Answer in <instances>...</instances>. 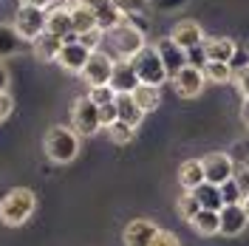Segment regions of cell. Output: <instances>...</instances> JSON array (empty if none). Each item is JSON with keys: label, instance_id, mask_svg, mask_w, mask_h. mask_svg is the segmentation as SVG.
Masks as SVG:
<instances>
[{"label": "cell", "instance_id": "cell-44", "mask_svg": "<svg viewBox=\"0 0 249 246\" xmlns=\"http://www.w3.org/2000/svg\"><path fill=\"white\" fill-rule=\"evenodd\" d=\"M241 122L249 127V96L244 99V105H241Z\"/></svg>", "mask_w": 249, "mask_h": 246}, {"label": "cell", "instance_id": "cell-17", "mask_svg": "<svg viewBox=\"0 0 249 246\" xmlns=\"http://www.w3.org/2000/svg\"><path fill=\"white\" fill-rule=\"evenodd\" d=\"M91 57V51L82 46V43H62V51L57 62H60L65 71H74V74H82V68H85V62Z\"/></svg>", "mask_w": 249, "mask_h": 246}, {"label": "cell", "instance_id": "cell-3", "mask_svg": "<svg viewBox=\"0 0 249 246\" xmlns=\"http://www.w3.org/2000/svg\"><path fill=\"white\" fill-rule=\"evenodd\" d=\"M108 37H110V43H113V51H116L119 60H133L142 48L147 46V43H144V29L136 26L130 17H124Z\"/></svg>", "mask_w": 249, "mask_h": 246}, {"label": "cell", "instance_id": "cell-24", "mask_svg": "<svg viewBox=\"0 0 249 246\" xmlns=\"http://www.w3.org/2000/svg\"><path fill=\"white\" fill-rule=\"evenodd\" d=\"M34 54L40 57V60H46V62H51V60H57L60 57V51H62V40L57 37V34H51V31H43L34 43Z\"/></svg>", "mask_w": 249, "mask_h": 246}, {"label": "cell", "instance_id": "cell-15", "mask_svg": "<svg viewBox=\"0 0 249 246\" xmlns=\"http://www.w3.org/2000/svg\"><path fill=\"white\" fill-rule=\"evenodd\" d=\"M110 88L116 93H133L139 88V77L130 60H116L113 62V77H110Z\"/></svg>", "mask_w": 249, "mask_h": 246}, {"label": "cell", "instance_id": "cell-14", "mask_svg": "<svg viewBox=\"0 0 249 246\" xmlns=\"http://www.w3.org/2000/svg\"><path fill=\"white\" fill-rule=\"evenodd\" d=\"M218 215H221V235H227V238H238L249 224L244 204H227Z\"/></svg>", "mask_w": 249, "mask_h": 246}, {"label": "cell", "instance_id": "cell-29", "mask_svg": "<svg viewBox=\"0 0 249 246\" xmlns=\"http://www.w3.org/2000/svg\"><path fill=\"white\" fill-rule=\"evenodd\" d=\"M108 136L110 141H116V144H130L133 139H136V127H130V124L124 122H116L108 127Z\"/></svg>", "mask_w": 249, "mask_h": 246}, {"label": "cell", "instance_id": "cell-43", "mask_svg": "<svg viewBox=\"0 0 249 246\" xmlns=\"http://www.w3.org/2000/svg\"><path fill=\"white\" fill-rule=\"evenodd\" d=\"M6 88H9V71H6L3 62H0V93H6Z\"/></svg>", "mask_w": 249, "mask_h": 246}, {"label": "cell", "instance_id": "cell-18", "mask_svg": "<svg viewBox=\"0 0 249 246\" xmlns=\"http://www.w3.org/2000/svg\"><path fill=\"white\" fill-rule=\"evenodd\" d=\"M46 31L57 34L60 40H65L71 31H74V23H71V9L68 6H51L48 9V17H46Z\"/></svg>", "mask_w": 249, "mask_h": 246}, {"label": "cell", "instance_id": "cell-2", "mask_svg": "<svg viewBox=\"0 0 249 246\" xmlns=\"http://www.w3.org/2000/svg\"><path fill=\"white\" fill-rule=\"evenodd\" d=\"M43 150L54 164H71L79 156V136L65 124H54L43 139Z\"/></svg>", "mask_w": 249, "mask_h": 246}, {"label": "cell", "instance_id": "cell-21", "mask_svg": "<svg viewBox=\"0 0 249 246\" xmlns=\"http://www.w3.org/2000/svg\"><path fill=\"white\" fill-rule=\"evenodd\" d=\"M133 96V102L139 105V110L147 116V113H153V110H159V105H161V88H156V85H144V82H139V88L130 93Z\"/></svg>", "mask_w": 249, "mask_h": 246}, {"label": "cell", "instance_id": "cell-11", "mask_svg": "<svg viewBox=\"0 0 249 246\" xmlns=\"http://www.w3.org/2000/svg\"><path fill=\"white\" fill-rule=\"evenodd\" d=\"M159 227H156L153 221H147V218H133L122 232V241L124 246H153V238Z\"/></svg>", "mask_w": 249, "mask_h": 246}, {"label": "cell", "instance_id": "cell-30", "mask_svg": "<svg viewBox=\"0 0 249 246\" xmlns=\"http://www.w3.org/2000/svg\"><path fill=\"white\" fill-rule=\"evenodd\" d=\"M235 184L241 187L244 198H249V158H235V173H232Z\"/></svg>", "mask_w": 249, "mask_h": 246}, {"label": "cell", "instance_id": "cell-32", "mask_svg": "<svg viewBox=\"0 0 249 246\" xmlns=\"http://www.w3.org/2000/svg\"><path fill=\"white\" fill-rule=\"evenodd\" d=\"M221 198H224V207L227 204H244V193H241V187L235 184V178H230L227 184H221Z\"/></svg>", "mask_w": 249, "mask_h": 246}, {"label": "cell", "instance_id": "cell-9", "mask_svg": "<svg viewBox=\"0 0 249 246\" xmlns=\"http://www.w3.org/2000/svg\"><path fill=\"white\" fill-rule=\"evenodd\" d=\"M156 51H159V57L164 62V68H167V77H176L181 68H187V51L178 43H173L170 37H161L159 43H156Z\"/></svg>", "mask_w": 249, "mask_h": 246}, {"label": "cell", "instance_id": "cell-38", "mask_svg": "<svg viewBox=\"0 0 249 246\" xmlns=\"http://www.w3.org/2000/svg\"><path fill=\"white\" fill-rule=\"evenodd\" d=\"M15 37L17 34H12V29H3L0 26V54H9L15 48Z\"/></svg>", "mask_w": 249, "mask_h": 246}, {"label": "cell", "instance_id": "cell-20", "mask_svg": "<svg viewBox=\"0 0 249 246\" xmlns=\"http://www.w3.org/2000/svg\"><path fill=\"white\" fill-rule=\"evenodd\" d=\"M113 105H116V113H119V122L130 124V127H139V124H142L144 113L139 110V105L133 102V96H130V93H116Z\"/></svg>", "mask_w": 249, "mask_h": 246}, {"label": "cell", "instance_id": "cell-23", "mask_svg": "<svg viewBox=\"0 0 249 246\" xmlns=\"http://www.w3.org/2000/svg\"><path fill=\"white\" fill-rule=\"evenodd\" d=\"M190 195L201 204V210H215V212H221V210H224V198H221V187H218V184L204 181V184L196 187Z\"/></svg>", "mask_w": 249, "mask_h": 246}, {"label": "cell", "instance_id": "cell-39", "mask_svg": "<svg viewBox=\"0 0 249 246\" xmlns=\"http://www.w3.org/2000/svg\"><path fill=\"white\" fill-rule=\"evenodd\" d=\"M230 65H232V71L247 68V65H249V51H247V48L238 46V51H235V57H232V62H230Z\"/></svg>", "mask_w": 249, "mask_h": 246}, {"label": "cell", "instance_id": "cell-36", "mask_svg": "<svg viewBox=\"0 0 249 246\" xmlns=\"http://www.w3.org/2000/svg\"><path fill=\"white\" fill-rule=\"evenodd\" d=\"M153 246H181L178 235L176 232H167V229H159L153 238Z\"/></svg>", "mask_w": 249, "mask_h": 246}, {"label": "cell", "instance_id": "cell-27", "mask_svg": "<svg viewBox=\"0 0 249 246\" xmlns=\"http://www.w3.org/2000/svg\"><path fill=\"white\" fill-rule=\"evenodd\" d=\"M113 6L119 9L122 17H130V20L150 12V0H113Z\"/></svg>", "mask_w": 249, "mask_h": 246}, {"label": "cell", "instance_id": "cell-46", "mask_svg": "<svg viewBox=\"0 0 249 246\" xmlns=\"http://www.w3.org/2000/svg\"><path fill=\"white\" fill-rule=\"evenodd\" d=\"M244 212H247V218H249V198H244Z\"/></svg>", "mask_w": 249, "mask_h": 246}, {"label": "cell", "instance_id": "cell-6", "mask_svg": "<svg viewBox=\"0 0 249 246\" xmlns=\"http://www.w3.org/2000/svg\"><path fill=\"white\" fill-rule=\"evenodd\" d=\"M46 17H48V12H43V9H34V6H17L15 17H12V31H15L20 40L34 43V40L46 31Z\"/></svg>", "mask_w": 249, "mask_h": 246}, {"label": "cell", "instance_id": "cell-4", "mask_svg": "<svg viewBox=\"0 0 249 246\" xmlns=\"http://www.w3.org/2000/svg\"><path fill=\"white\" fill-rule=\"evenodd\" d=\"M130 62H133V68H136L139 82H144V85H156V88H161V85L170 79L167 77L164 62H161L159 51H156V46H144Z\"/></svg>", "mask_w": 249, "mask_h": 246}, {"label": "cell", "instance_id": "cell-31", "mask_svg": "<svg viewBox=\"0 0 249 246\" xmlns=\"http://www.w3.org/2000/svg\"><path fill=\"white\" fill-rule=\"evenodd\" d=\"M88 99H91L96 108H102V105H110L113 99H116V91L110 88V85H99V88H88V93H85Z\"/></svg>", "mask_w": 249, "mask_h": 246}, {"label": "cell", "instance_id": "cell-19", "mask_svg": "<svg viewBox=\"0 0 249 246\" xmlns=\"http://www.w3.org/2000/svg\"><path fill=\"white\" fill-rule=\"evenodd\" d=\"M178 181H181V187H184V193H193L196 187H201L204 181H207L201 158H190V161H184V164L178 167Z\"/></svg>", "mask_w": 249, "mask_h": 246}, {"label": "cell", "instance_id": "cell-8", "mask_svg": "<svg viewBox=\"0 0 249 246\" xmlns=\"http://www.w3.org/2000/svg\"><path fill=\"white\" fill-rule=\"evenodd\" d=\"M204 164V176H207V181L210 184H227L230 178H232L235 173V158L230 153H224V150H213V153H207L201 158Z\"/></svg>", "mask_w": 249, "mask_h": 246}, {"label": "cell", "instance_id": "cell-28", "mask_svg": "<svg viewBox=\"0 0 249 246\" xmlns=\"http://www.w3.org/2000/svg\"><path fill=\"white\" fill-rule=\"evenodd\" d=\"M176 210H178V218H181V221H187V224H190L193 218H196V215H198V212H201V204H198V201L193 198L190 193H184L181 198L176 201Z\"/></svg>", "mask_w": 249, "mask_h": 246}, {"label": "cell", "instance_id": "cell-41", "mask_svg": "<svg viewBox=\"0 0 249 246\" xmlns=\"http://www.w3.org/2000/svg\"><path fill=\"white\" fill-rule=\"evenodd\" d=\"M20 6H34V9H43V12H48V9L54 6V0H20Z\"/></svg>", "mask_w": 249, "mask_h": 246}, {"label": "cell", "instance_id": "cell-33", "mask_svg": "<svg viewBox=\"0 0 249 246\" xmlns=\"http://www.w3.org/2000/svg\"><path fill=\"white\" fill-rule=\"evenodd\" d=\"M207 51H204V43L201 46H193L190 51H187V65L190 68H198V71H204V65H207Z\"/></svg>", "mask_w": 249, "mask_h": 246}, {"label": "cell", "instance_id": "cell-1", "mask_svg": "<svg viewBox=\"0 0 249 246\" xmlns=\"http://www.w3.org/2000/svg\"><path fill=\"white\" fill-rule=\"evenodd\" d=\"M37 210V195L29 187H15L0 198V224L6 227H23Z\"/></svg>", "mask_w": 249, "mask_h": 246}, {"label": "cell", "instance_id": "cell-40", "mask_svg": "<svg viewBox=\"0 0 249 246\" xmlns=\"http://www.w3.org/2000/svg\"><path fill=\"white\" fill-rule=\"evenodd\" d=\"M15 108V102H12V96L9 93H0V122H6L9 119V113Z\"/></svg>", "mask_w": 249, "mask_h": 246}, {"label": "cell", "instance_id": "cell-12", "mask_svg": "<svg viewBox=\"0 0 249 246\" xmlns=\"http://www.w3.org/2000/svg\"><path fill=\"white\" fill-rule=\"evenodd\" d=\"M170 40L178 43L184 51H190L193 46H201L204 40H207V34H204V29L196 23V20H178V23L170 29Z\"/></svg>", "mask_w": 249, "mask_h": 246}, {"label": "cell", "instance_id": "cell-13", "mask_svg": "<svg viewBox=\"0 0 249 246\" xmlns=\"http://www.w3.org/2000/svg\"><path fill=\"white\" fill-rule=\"evenodd\" d=\"M85 3L91 6L93 17H96V26H99L102 34H110V31L124 20V17L119 15V9L113 6V0H85Z\"/></svg>", "mask_w": 249, "mask_h": 246}, {"label": "cell", "instance_id": "cell-34", "mask_svg": "<svg viewBox=\"0 0 249 246\" xmlns=\"http://www.w3.org/2000/svg\"><path fill=\"white\" fill-rule=\"evenodd\" d=\"M116 122H119L116 105H113V102H110V105H102V108H99V124H102V127L108 130L110 124H116Z\"/></svg>", "mask_w": 249, "mask_h": 246}, {"label": "cell", "instance_id": "cell-16", "mask_svg": "<svg viewBox=\"0 0 249 246\" xmlns=\"http://www.w3.org/2000/svg\"><path fill=\"white\" fill-rule=\"evenodd\" d=\"M204 51H207V60L210 62H232L235 51H238V43L232 37H207L204 40Z\"/></svg>", "mask_w": 249, "mask_h": 246}, {"label": "cell", "instance_id": "cell-45", "mask_svg": "<svg viewBox=\"0 0 249 246\" xmlns=\"http://www.w3.org/2000/svg\"><path fill=\"white\" fill-rule=\"evenodd\" d=\"M241 150H244V156H241V158H249V136H247V141L241 144Z\"/></svg>", "mask_w": 249, "mask_h": 246}, {"label": "cell", "instance_id": "cell-37", "mask_svg": "<svg viewBox=\"0 0 249 246\" xmlns=\"http://www.w3.org/2000/svg\"><path fill=\"white\" fill-rule=\"evenodd\" d=\"M232 82H235V88H238V93L247 99V96H249V65H247V68H241V71H235Z\"/></svg>", "mask_w": 249, "mask_h": 246}, {"label": "cell", "instance_id": "cell-35", "mask_svg": "<svg viewBox=\"0 0 249 246\" xmlns=\"http://www.w3.org/2000/svg\"><path fill=\"white\" fill-rule=\"evenodd\" d=\"M102 37H105L102 31L93 29V31H85V34H79V43L88 48V51H99V43H102Z\"/></svg>", "mask_w": 249, "mask_h": 246}, {"label": "cell", "instance_id": "cell-26", "mask_svg": "<svg viewBox=\"0 0 249 246\" xmlns=\"http://www.w3.org/2000/svg\"><path fill=\"white\" fill-rule=\"evenodd\" d=\"M204 79L215 82V85H227V82L235 79V71H232V65H227V62H207L204 65Z\"/></svg>", "mask_w": 249, "mask_h": 246}, {"label": "cell", "instance_id": "cell-42", "mask_svg": "<svg viewBox=\"0 0 249 246\" xmlns=\"http://www.w3.org/2000/svg\"><path fill=\"white\" fill-rule=\"evenodd\" d=\"M156 3H159V9H164V12H173V9L184 6L187 0H156Z\"/></svg>", "mask_w": 249, "mask_h": 246}, {"label": "cell", "instance_id": "cell-22", "mask_svg": "<svg viewBox=\"0 0 249 246\" xmlns=\"http://www.w3.org/2000/svg\"><path fill=\"white\" fill-rule=\"evenodd\" d=\"M68 9H71V23H74V31H77V34H85V31L99 29V26H96V17H93V12H91V6H88L85 0L71 3Z\"/></svg>", "mask_w": 249, "mask_h": 246}, {"label": "cell", "instance_id": "cell-5", "mask_svg": "<svg viewBox=\"0 0 249 246\" xmlns=\"http://www.w3.org/2000/svg\"><path fill=\"white\" fill-rule=\"evenodd\" d=\"M68 113H71V130L77 136H93V133L102 130V124H99V108L93 105L88 96H77L71 102Z\"/></svg>", "mask_w": 249, "mask_h": 246}, {"label": "cell", "instance_id": "cell-25", "mask_svg": "<svg viewBox=\"0 0 249 246\" xmlns=\"http://www.w3.org/2000/svg\"><path fill=\"white\" fill-rule=\"evenodd\" d=\"M190 227L204 235V238H213V235H221V215H218L215 210H201L198 215L190 221Z\"/></svg>", "mask_w": 249, "mask_h": 246}, {"label": "cell", "instance_id": "cell-7", "mask_svg": "<svg viewBox=\"0 0 249 246\" xmlns=\"http://www.w3.org/2000/svg\"><path fill=\"white\" fill-rule=\"evenodd\" d=\"M113 57L105 54L102 48L99 51H91V57L85 62L82 74L79 77L88 82V88H99V85H110V77H113Z\"/></svg>", "mask_w": 249, "mask_h": 246}, {"label": "cell", "instance_id": "cell-10", "mask_svg": "<svg viewBox=\"0 0 249 246\" xmlns=\"http://www.w3.org/2000/svg\"><path fill=\"white\" fill-rule=\"evenodd\" d=\"M173 88H176V93L178 96H184V99H193V96H198V93L204 91V85H207V79H204V71H198V68H181L176 77L170 79Z\"/></svg>", "mask_w": 249, "mask_h": 246}]
</instances>
